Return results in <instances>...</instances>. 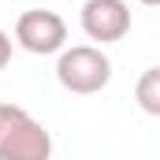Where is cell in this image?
<instances>
[{"mask_svg": "<svg viewBox=\"0 0 160 160\" xmlns=\"http://www.w3.org/2000/svg\"><path fill=\"white\" fill-rule=\"evenodd\" d=\"M138 104L149 116H160V67H149L138 78Z\"/></svg>", "mask_w": 160, "mask_h": 160, "instance_id": "cell-5", "label": "cell"}, {"mask_svg": "<svg viewBox=\"0 0 160 160\" xmlns=\"http://www.w3.org/2000/svg\"><path fill=\"white\" fill-rule=\"evenodd\" d=\"M82 30L89 41H123L130 30V8L127 0H86L82 4Z\"/></svg>", "mask_w": 160, "mask_h": 160, "instance_id": "cell-4", "label": "cell"}, {"mask_svg": "<svg viewBox=\"0 0 160 160\" xmlns=\"http://www.w3.org/2000/svg\"><path fill=\"white\" fill-rule=\"evenodd\" d=\"M11 63V34L8 30H0V71Z\"/></svg>", "mask_w": 160, "mask_h": 160, "instance_id": "cell-6", "label": "cell"}, {"mask_svg": "<svg viewBox=\"0 0 160 160\" xmlns=\"http://www.w3.org/2000/svg\"><path fill=\"white\" fill-rule=\"evenodd\" d=\"M52 138L26 108L0 104V160H48Z\"/></svg>", "mask_w": 160, "mask_h": 160, "instance_id": "cell-1", "label": "cell"}, {"mask_svg": "<svg viewBox=\"0 0 160 160\" xmlns=\"http://www.w3.org/2000/svg\"><path fill=\"white\" fill-rule=\"evenodd\" d=\"M56 78L67 93H101L112 82V60L97 48V45H71L60 48L56 60Z\"/></svg>", "mask_w": 160, "mask_h": 160, "instance_id": "cell-2", "label": "cell"}, {"mask_svg": "<svg viewBox=\"0 0 160 160\" xmlns=\"http://www.w3.org/2000/svg\"><path fill=\"white\" fill-rule=\"evenodd\" d=\"M15 41H19L26 52H34V56H52V52H60L63 41H67V22H63L56 11H48V8L22 11V15L15 19Z\"/></svg>", "mask_w": 160, "mask_h": 160, "instance_id": "cell-3", "label": "cell"}, {"mask_svg": "<svg viewBox=\"0 0 160 160\" xmlns=\"http://www.w3.org/2000/svg\"><path fill=\"white\" fill-rule=\"evenodd\" d=\"M138 4H145V8H157V4H160V0H138Z\"/></svg>", "mask_w": 160, "mask_h": 160, "instance_id": "cell-7", "label": "cell"}]
</instances>
